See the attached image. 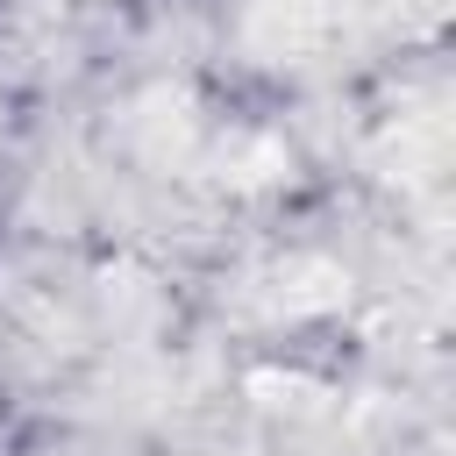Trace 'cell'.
<instances>
[{"mask_svg": "<svg viewBox=\"0 0 456 456\" xmlns=\"http://www.w3.org/2000/svg\"><path fill=\"white\" fill-rule=\"evenodd\" d=\"M271 285H278L271 299H278L285 314H328V306H342V292H349V278H342L328 256H299V264H285Z\"/></svg>", "mask_w": 456, "mask_h": 456, "instance_id": "1", "label": "cell"}]
</instances>
